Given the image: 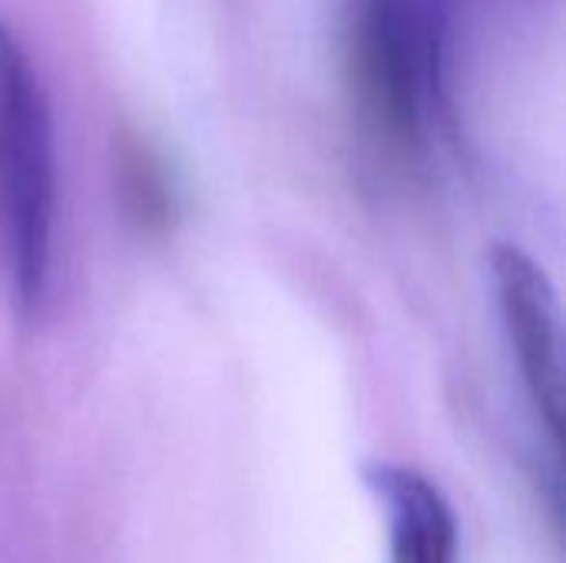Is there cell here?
I'll return each mask as SVG.
<instances>
[{"label": "cell", "mask_w": 566, "mask_h": 563, "mask_svg": "<svg viewBox=\"0 0 566 563\" xmlns=\"http://www.w3.org/2000/svg\"><path fill=\"white\" fill-rule=\"evenodd\" d=\"M491 275L497 289V309L511 352L517 358L521 382L534 405L541 428L560 451L564 435V338L560 305L544 265L517 246H497L491 252Z\"/></svg>", "instance_id": "3957f363"}, {"label": "cell", "mask_w": 566, "mask_h": 563, "mask_svg": "<svg viewBox=\"0 0 566 563\" xmlns=\"http://www.w3.org/2000/svg\"><path fill=\"white\" fill-rule=\"evenodd\" d=\"M365 481L388 521L391 563H458L454 508L424 471L378 461Z\"/></svg>", "instance_id": "277c9868"}, {"label": "cell", "mask_w": 566, "mask_h": 563, "mask_svg": "<svg viewBox=\"0 0 566 563\" xmlns=\"http://www.w3.org/2000/svg\"><path fill=\"white\" fill-rule=\"evenodd\" d=\"M116 173H119L123 202L143 229L159 232L176 219L179 212L176 176L153 143H146L136 133H126L116 149Z\"/></svg>", "instance_id": "5b68a950"}, {"label": "cell", "mask_w": 566, "mask_h": 563, "mask_svg": "<svg viewBox=\"0 0 566 563\" xmlns=\"http://www.w3.org/2000/svg\"><path fill=\"white\" fill-rule=\"evenodd\" d=\"M415 0H355L345 37L348 96L361 136L391 159L424 146L438 76L434 30Z\"/></svg>", "instance_id": "7a4b0ae2"}, {"label": "cell", "mask_w": 566, "mask_h": 563, "mask_svg": "<svg viewBox=\"0 0 566 563\" xmlns=\"http://www.w3.org/2000/svg\"><path fill=\"white\" fill-rule=\"evenodd\" d=\"M56 129L20 30L0 10V259L20 309H36L53 259Z\"/></svg>", "instance_id": "6da1fadb"}]
</instances>
